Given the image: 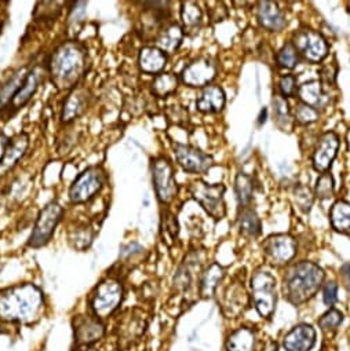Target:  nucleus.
<instances>
[{
  "label": "nucleus",
  "instance_id": "3",
  "mask_svg": "<svg viewBox=\"0 0 350 351\" xmlns=\"http://www.w3.org/2000/svg\"><path fill=\"white\" fill-rule=\"evenodd\" d=\"M325 278L324 270L313 262H298L292 265L283 282V291L287 300L295 306L309 302L320 291Z\"/></svg>",
  "mask_w": 350,
  "mask_h": 351
},
{
  "label": "nucleus",
  "instance_id": "14",
  "mask_svg": "<svg viewBox=\"0 0 350 351\" xmlns=\"http://www.w3.org/2000/svg\"><path fill=\"white\" fill-rule=\"evenodd\" d=\"M73 333L76 344L82 348H86L104 339L106 329L102 319L93 314H87L76 315L73 318Z\"/></svg>",
  "mask_w": 350,
  "mask_h": 351
},
{
  "label": "nucleus",
  "instance_id": "19",
  "mask_svg": "<svg viewBox=\"0 0 350 351\" xmlns=\"http://www.w3.org/2000/svg\"><path fill=\"white\" fill-rule=\"evenodd\" d=\"M316 344V330L309 324L294 326L283 339L285 351H310Z\"/></svg>",
  "mask_w": 350,
  "mask_h": 351
},
{
  "label": "nucleus",
  "instance_id": "39",
  "mask_svg": "<svg viewBox=\"0 0 350 351\" xmlns=\"http://www.w3.org/2000/svg\"><path fill=\"white\" fill-rule=\"evenodd\" d=\"M342 321H343V314L336 308H329L327 313H324L318 318L317 324L323 332L328 333V332L336 330L342 324Z\"/></svg>",
  "mask_w": 350,
  "mask_h": 351
},
{
  "label": "nucleus",
  "instance_id": "42",
  "mask_svg": "<svg viewBox=\"0 0 350 351\" xmlns=\"http://www.w3.org/2000/svg\"><path fill=\"white\" fill-rule=\"evenodd\" d=\"M279 90L281 97H294L296 93V77L292 75H285L279 80Z\"/></svg>",
  "mask_w": 350,
  "mask_h": 351
},
{
  "label": "nucleus",
  "instance_id": "10",
  "mask_svg": "<svg viewBox=\"0 0 350 351\" xmlns=\"http://www.w3.org/2000/svg\"><path fill=\"white\" fill-rule=\"evenodd\" d=\"M152 181L157 200L170 204L178 195V185L174 177V168L165 157H157L152 161Z\"/></svg>",
  "mask_w": 350,
  "mask_h": 351
},
{
  "label": "nucleus",
  "instance_id": "21",
  "mask_svg": "<svg viewBox=\"0 0 350 351\" xmlns=\"http://www.w3.org/2000/svg\"><path fill=\"white\" fill-rule=\"evenodd\" d=\"M89 93L86 88H73L62 105L61 121L64 124H71L76 119H79L89 106Z\"/></svg>",
  "mask_w": 350,
  "mask_h": 351
},
{
  "label": "nucleus",
  "instance_id": "30",
  "mask_svg": "<svg viewBox=\"0 0 350 351\" xmlns=\"http://www.w3.org/2000/svg\"><path fill=\"white\" fill-rule=\"evenodd\" d=\"M224 276H225L224 267L220 266L218 263H211L203 273V277L200 281L202 296H205V298L213 296L218 288V284L222 281Z\"/></svg>",
  "mask_w": 350,
  "mask_h": 351
},
{
  "label": "nucleus",
  "instance_id": "41",
  "mask_svg": "<svg viewBox=\"0 0 350 351\" xmlns=\"http://www.w3.org/2000/svg\"><path fill=\"white\" fill-rule=\"evenodd\" d=\"M294 202L302 213H309L314 202V195L309 188L298 185L294 191Z\"/></svg>",
  "mask_w": 350,
  "mask_h": 351
},
{
  "label": "nucleus",
  "instance_id": "6",
  "mask_svg": "<svg viewBox=\"0 0 350 351\" xmlns=\"http://www.w3.org/2000/svg\"><path fill=\"white\" fill-rule=\"evenodd\" d=\"M250 287L258 314L262 318L269 319L273 315L277 303L275 276L265 269H258L251 277Z\"/></svg>",
  "mask_w": 350,
  "mask_h": 351
},
{
  "label": "nucleus",
  "instance_id": "33",
  "mask_svg": "<svg viewBox=\"0 0 350 351\" xmlns=\"http://www.w3.org/2000/svg\"><path fill=\"white\" fill-rule=\"evenodd\" d=\"M239 230L240 234L248 239H255L261 234V219L253 210L243 208L239 214Z\"/></svg>",
  "mask_w": 350,
  "mask_h": 351
},
{
  "label": "nucleus",
  "instance_id": "36",
  "mask_svg": "<svg viewBox=\"0 0 350 351\" xmlns=\"http://www.w3.org/2000/svg\"><path fill=\"white\" fill-rule=\"evenodd\" d=\"M276 62L283 69H294L299 64V53L292 43H285L277 53Z\"/></svg>",
  "mask_w": 350,
  "mask_h": 351
},
{
  "label": "nucleus",
  "instance_id": "28",
  "mask_svg": "<svg viewBox=\"0 0 350 351\" xmlns=\"http://www.w3.org/2000/svg\"><path fill=\"white\" fill-rule=\"evenodd\" d=\"M331 226L340 234L350 236V204L347 202H336L329 211Z\"/></svg>",
  "mask_w": 350,
  "mask_h": 351
},
{
  "label": "nucleus",
  "instance_id": "15",
  "mask_svg": "<svg viewBox=\"0 0 350 351\" xmlns=\"http://www.w3.org/2000/svg\"><path fill=\"white\" fill-rule=\"evenodd\" d=\"M174 153L177 157L178 164L191 173H205L213 165V157L207 153L202 152L200 149L184 145V143H175Z\"/></svg>",
  "mask_w": 350,
  "mask_h": 351
},
{
  "label": "nucleus",
  "instance_id": "7",
  "mask_svg": "<svg viewBox=\"0 0 350 351\" xmlns=\"http://www.w3.org/2000/svg\"><path fill=\"white\" fill-rule=\"evenodd\" d=\"M64 218V207L58 202H50L38 214L35 226L28 240V247L39 250L46 247Z\"/></svg>",
  "mask_w": 350,
  "mask_h": 351
},
{
  "label": "nucleus",
  "instance_id": "17",
  "mask_svg": "<svg viewBox=\"0 0 350 351\" xmlns=\"http://www.w3.org/2000/svg\"><path fill=\"white\" fill-rule=\"evenodd\" d=\"M30 147V135L27 132H20L9 139L3 149V154L0 157V175L6 173L9 169L14 168L19 161L25 156Z\"/></svg>",
  "mask_w": 350,
  "mask_h": 351
},
{
  "label": "nucleus",
  "instance_id": "16",
  "mask_svg": "<svg viewBox=\"0 0 350 351\" xmlns=\"http://www.w3.org/2000/svg\"><path fill=\"white\" fill-rule=\"evenodd\" d=\"M339 149V136L334 131L323 134L317 142L313 153V167L316 171L324 173L331 168Z\"/></svg>",
  "mask_w": 350,
  "mask_h": 351
},
{
  "label": "nucleus",
  "instance_id": "23",
  "mask_svg": "<svg viewBox=\"0 0 350 351\" xmlns=\"http://www.w3.org/2000/svg\"><path fill=\"white\" fill-rule=\"evenodd\" d=\"M225 102H226V95L224 90L220 86L210 84L202 88V93L196 99V108L199 112L205 114H213V113H220L224 109Z\"/></svg>",
  "mask_w": 350,
  "mask_h": 351
},
{
  "label": "nucleus",
  "instance_id": "2",
  "mask_svg": "<svg viewBox=\"0 0 350 351\" xmlns=\"http://www.w3.org/2000/svg\"><path fill=\"white\" fill-rule=\"evenodd\" d=\"M87 71V49L78 40L62 42L51 53L47 73L58 90L76 88Z\"/></svg>",
  "mask_w": 350,
  "mask_h": 351
},
{
  "label": "nucleus",
  "instance_id": "20",
  "mask_svg": "<svg viewBox=\"0 0 350 351\" xmlns=\"http://www.w3.org/2000/svg\"><path fill=\"white\" fill-rule=\"evenodd\" d=\"M259 25L269 32H280L285 28L287 20L283 10L273 2H261L257 8Z\"/></svg>",
  "mask_w": 350,
  "mask_h": 351
},
{
  "label": "nucleus",
  "instance_id": "22",
  "mask_svg": "<svg viewBox=\"0 0 350 351\" xmlns=\"http://www.w3.org/2000/svg\"><path fill=\"white\" fill-rule=\"evenodd\" d=\"M42 77H43V73H42V69L39 66H34L30 69L28 75H27V79L24 80L21 88L19 90V93L16 94V97L13 98L9 109L17 112L20 110L21 108H24L32 98L34 95L36 94V91L39 90L40 87V82H42Z\"/></svg>",
  "mask_w": 350,
  "mask_h": 351
},
{
  "label": "nucleus",
  "instance_id": "46",
  "mask_svg": "<svg viewBox=\"0 0 350 351\" xmlns=\"http://www.w3.org/2000/svg\"><path fill=\"white\" fill-rule=\"evenodd\" d=\"M336 73H338V69L334 64H328V65H324L321 69H320V77H321V82L325 83V84H334L335 83V79H336Z\"/></svg>",
  "mask_w": 350,
  "mask_h": 351
},
{
  "label": "nucleus",
  "instance_id": "9",
  "mask_svg": "<svg viewBox=\"0 0 350 351\" xmlns=\"http://www.w3.org/2000/svg\"><path fill=\"white\" fill-rule=\"evenodd\" d=\"M146 330V318L138 308L127 310L119 318L115 329V336L119 348L128 350L135 346Z\"/></svg>",
  "mask_w": 350,
  "mask_h": 351
},
{
  "label": "nucleus",
  "instance_id": "32",
  "mask_svg": "<svg viewBox=\"0 0 350 351\" xmlns=\"http://www.w3.org/2000/svg\"><path fill=\"white\" fill-rule=\"evenodd\" d=\"M181 21L185 31H196L203 21V12L196 2H184L181 6Z\"/></svg>",
  "mask_w": 350,
  "mask_h": 351
},
{
  "label": "nucleus",
  "instance_id": "27",
  "mask_svg": "<svg viewBox=\"0 0 350 351\" xmlns=\"http://www.w3.org/2000/svg\"><path fill=\"white\" fill-rule=\"evenodd\" d=\"M257 335L251 328L243 326L233 330L226 340V351H255Z\"/></svg>",
  "mask_w": 350,
  "mask_h": 351
},
{
  "label": "nucleus",
  "instance_id": "11",
  "mask_svg": "<svg viewBox=\"0 0 350 351\" xmlns=\"http://www.w3.org/2000/svg\"><path fill=\"white\" fill-rule=\"evenodd\" d=\"M295 49L312 64L321 62L328 56V45L321 34L312 29H302L294 35Z\"/></svg>",
  "mask_w": 350,
  "mask_h": 351
},
{
  "label": "nucleus",
  "instance_id": "37",
  "mask_svg": "<svg viewBox=\"0 0 350 351\" xmlns=\"http://www.w3.org/2000/svg\"><path fill=\"white\" fill-rule=\"evenodd\" d=\"M273 116L276 119V123L283 128H287L291 123L290 105L281 95H275L273 98Z\"/></svg>",
  "mask_w": 350,
  "mask_h": 351
},
{
  "label": "nucleus",
  "instance_id": "44",
  "mask_svg": "<svg viewBox=\"0 0 350 351\" xmlns=\"http://www.w3.org/2000/svg\"><path fill=\"white\" fill-rule=\"evenodd\" d=\"M142 252H143L142 245H139L138 243H128V244H126L120 248V258L123 261H128L130 258H132L135 255H139Z\"/></svg>",
  "mask_w": 350,
  "mask_h": 351
},
{
  "label": "nucleus",
  "instance_id": "38",
  "mask_svg": "<svg viewBox=\"0 0 350 351\" xmlns=\"http://www.w3.org/2000/svg\"><path fill=\"white\" fill-rule=\"evenodd\" d=\"M335 192V182L332 175L329 172L321 173L314 188V196L318 197L320 200H328L334 196Z\"/></svg>",
  "mask_w": 350,
  "mask_h": 351
},
{
  "label": "nucleus",
  "instance_id": "29",
  "mask_svg": "<svg viewBox=\"0 0 350 351\" xmlns=\"http://www.w3.org/2000/svg\"><path fill=\"white\" fill-rule=\"evenodd\" d=\"M296 93H298L301 102L306 104L312 108H318L323 104V101L325 99V94H324L321 82H318V80H312V82L303 83L302 86H299Z\"/></svg>",
  "mask_w": 350,
  "mask_h": 351
},
{
  "label": "nucleus",
  "instance_id": "47",
  "mask_svg": "<svg viewBox=\"0 0 350 351\" xmlns=\"http://www.w3.org/2000/svg\"><path fill=\"white\" fill-rule=\"evenodd\" d=\"M342 273H343V277L347 282V287H349V291H350V265L346 263L343 267H342Z\"/></svg>",
  "mask_w": 350,
  "mask_h": 351
},
{
  "label": "nucleus",
  "instance_id": "49",
  "mask_svg": "<svg viewBox=\"0 0 350 351\" xmlns=\"http://www.w3.org/2000/svg\"><path fill=\"white\" fill-rule=\"evenodd\" d=\"M76 351H95V350H93V348H89V347H86V348H79V350H76Z\"/></svg>",
  "mask_w": 350,
  "mask_h": 351
},
{
  "label": "nucleus",
  "instance_id": "18",
  "mask_svg": "<svg viewBox=\"0 0 350 351\" xmlns=\"http://www.w3.org/2000/svg\"><path fill=\"white\" fill-rule=\"evenodd\" d=\"M247 292L240 281H232L222 295V310L228 318H237L247 307Z\"/></svg>",
  "mask_w": 350,
  "mask_h": 351
},
{
  "label": "nucleus",
  "instance_id": "25",
  "mask_svg": "<svg viewBox=\"0 0 350 351\" xmlns=\"http://www.w3.org/2000/svg\"><path fill=\"white\" fill-rule=\"evenodd\" d=\"M31 68L23 66L19 68L13 75H10L2 84H0V112L9 109L13 98L21 88L24 80L27 79V75Z\"/></svg>",
  "mask_w": 350,
  "mask_h": 351
},
{
  "label": "nucleus",
  "instance_id": "24",
  "mask_svg": "<svg viewBox=\"0 0 350 351\" xmlns=\"http://www.w3.org/2000/svg\"><path fill=\"white\" fill-rule=\"evenodd\" d=\"M139 69L146 75H160L167 65V54L157 46L142 47L138 56Z\"/></svg>",
  "mask_w": 350,
  "mask_h": 351
},
{
  "label": "nucleus",
  "instance_id": "35",
  "mask_svg": "<svg viewBox=\"0 0 350 351\" xmlns=\"http://www.w3.org/2000/svg\"><path fill=\"white\" fill-rule=\"evenodd\" d=\"M94 241V232L91 228L79 226L69 233V243L76 251H86Z\"/></svg>",
  "mask_w": 350,
  "mask_h": 351
},
{
  "label": "nucleus",
  "instance_id": "48",
  "mask_svg": "<svg viewBox=\"0 0 350 351\" xmlns=\"http://www.w3.org/2000/svg\"><path fill=\"white\" fill-rule=\"evenodd\" d=\"M261 351H277V346L273 343H269L268 346H265V348H262Z\"/></svg>",
  "mask_w": 350,
  "mask_h": 351
},
{
  "label": "nucleus",
  "instance_id": "26",
  "mask_svg": "<svg viewBox=\"0 0 350 351\" xmlns=\"http://www.w3.org/2000/svg\"><path fill=\"white\" fill-rule=\"evenodd\" d=\"M184 40V28L178 24H170L163 31H160L156 45L165 54H174L177 51Z\"/></svg>",
  "mask_w": 350,
  "mask_h": 351
},
{
  "label": "nucleus",
  "instance_id": "5",
  "mask_svg": "<svg viewBox=\"0 0 350 351\" xmlns=\"http://www.w3.org/2000/svg\"><path fill=\"white\" fill-rule=\"evenodd\" d=\"M106 181V172L101 165L87 167L72 182L68 193L69 202L75 206L90 203L102 192Z\"/></svg>",
  "mask_w": 350,
  "mask_h": 351
},
{
  "label": "nucleus",
  "instance_id": "34",
  "mask_svg": "<svg viewBox=\"0 0 350 351\" xmlns=\"http://www.w3.org/2000/svg\"><path fill=\"white\" fill-rule=\"evenodd\" d=\"M235 191H236V196L240 207L247 208L253 200V192H254V184L250 175H247L246 172L237 173L236 181H235Z\"/></svg>",
  "mask_w": 350,
  "mask_h": 351
},
{
  "label": "nucleus",
  "instance_id": "12",
  "mask_svg": "<svg viewBox=\"0 0 350 351\" xmlns=\"http://www.w3.org/2000/svg\"><path fill=\"white\" fill-rule=\"evenodd\" d=\"M262 250L269 263L283 266L296 255V241L290 234H272L264 241Z\"/></svg>",
  "mask_w": 350,
  "mask_h": 351
},
{
  "label": "nucleus",
  "instance_id": "40",
  "mask_svg": "<svg viewBox=\"0 0 350 351\" xmlns=\"http://www.w3.org/2000/svg\"><path fill=\"white\" fill-rule=\"evenodd\" d=\"M320 117V113L316 108H312L306 104H296L295 106V110H294V119L302 124V125H309V124H313L318 120Z\"/></svg>",
  "mask_w": 350,
  "mask_h": 351
},
{
  "label": "nucleus",
  "instance_id": "13",
  "mask_svg": "<svg viewBox=\"0 0 350 351\" xmlns=\"http://www.w3.org/2000/svg\"><path fill=\"white\" fill-rule=\"evenodd\" d=\"M218 72L217 64L207 57H199L189 62L183 73L181 80L185 86L194 88H205L215 79Z\"/></svg>",
  "mask_w": 350,
  "mask_h": 351
},
{
  "label": "nucleus",
  "instance_id": "31",
  "mask_svg": "<svg viewBox=\"0 0 350 351\" xmlns=\"http://www.w3.org/2000/svg\"><path fill=\"white\" fill-rule=\"evenodd\" d=\"M152 94L157 98H167L178 88V77L174 73H160L154 76L152 84Z\"/></svg>",
  "mask_w": 350,
  "mask_h": 351
},
{
  "label": "nucleus",
  "instance_id": "1",
  "mask_svg": "<svg viewBox=\"0 0 350 351\" xmlns=\"http://www.w3.org/2000/svg\"><path fill=\"white\" fill-rule=\"evenodd\" d=\"M45 295L35 284H19L0 292V321L30 325L40 319Z\"/></svg>",
  "mask_w": 350,
  "mask_h": 351
},
{
  "label": "nucleus",
  "instance_id": "45",
  "mask_svg": "<svg viewBox=\"0 0 350 351\" xmlns=\"http://www.w3.org/2000/svg\"><path fill=\"white\" fill-rule=\"evenodd\" d=\"M86 8H87V3H84V2L75 3L71 10V14H69V24H79L84 19Z\"/></svg>",
  "mask_w": 350,
  "mask_h": 351
},
{
  "label": "nucleus",
  "instance_id": "43",
  "mask_svg": "<svg viewBox=\"0 0 350 351\" xmlns=\"http://www.w3.org/2000/svg\"><path fill=\"white\" fill-rule=\"evenodd\" d=\"M323 300L324 303L332 308V306L338 302V285L336 282L331 281V282H327L324 285V289H323Z\"/></svg>",
  "mask_w": 350,
  "mask_h": 351
},
{
  "label": "nucleus",
  "instance_id": "4",
  "mask_svg": "<svg viewBox=\"0 0 350 351\" xmlns=\"http://www.w3.org/2000/svg\"><path fill=\"white\" fill-rule=\"evenodd\" d=\"M124 299L123 284L113 277L102 280L91 292L90 308L93 315L100 319L112 317L120 307Z\"/></svg>",
  "mask_w": 350,
  "mask_h": 351
},
{
  "label": "nucleus",
  "instance_id": "8",
  "mask_svg": "<svg viewBox=\"0 0 350 351\" xmlns=\"http://www.w3.org/2000/svg\"><path fill=\"white\" fill-rule=\"evenodd\" d=\"M189 192L200 207L214 219L220 221L226 215L225 186L222 184L210 185L203 181H196L191 185Z\"/></svg>",
  "mask_w": 350,
  "mask_h": 351
}]
</instances>
